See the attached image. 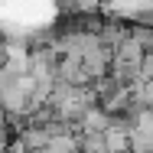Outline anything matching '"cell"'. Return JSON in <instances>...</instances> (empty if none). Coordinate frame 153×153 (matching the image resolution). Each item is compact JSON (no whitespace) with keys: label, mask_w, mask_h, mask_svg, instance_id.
I'll return each mask as SVG.
<instances>
[{"label":"cell","mask_w":153,"mask_h":153,"mask_svg":"<svg viewBox=\"0 0 153 153\" xmlns=\"http://www.w3.org/2000/svg\"><path fill=\"white\" fill-rule=\"evenodd\" d=\"M56 82L68 85V88H88V85H94L91 75L82 65V59H75V56H62L59 59V65H56Z\"/></svg>","instance_id":"6da1fadb"},{"label":"cell","mask_w":153,"mask_h":153,"mask_svg":"<svg viewBox=\"0 0 153 153\" xmlns=\"http://www.w3.org/2000/svg\"><path fill=\"white\" fill-rule=\"evenodd\" d=\"M108 127H111L108 111H104L101 104H91V108L82 114V121L75 124V137H82V134H108Z\"/></svg>","instance_id":"7a4b0ae2"},{"label":"cell","mask_w":153,"mask_h":153,"mask_svg":"<svg viewBox=\"0 0 153 153\" xmlns=\"http://www.w3.org/2000/svg\"><path fill=\"white\" fill-rule=\"evenodd\" d=\"M78 153H108L104 134H82L78 137Z\"/></svg>","instance_id":"3957f363"},{"label":"cell","mask_w":153,"mask_h":153,"mask_svg":"<svg viewBox=\"0 0 153 153\" xmlns=\"http://www.w3.org/2000/svg\"><path fill=\"white\" fill-rule=\"evenodd\" d=\"M7 62H10V42H7L3 36H0V72L7 68Z\"/></svg>","instance_id":"277c9868"}]
</instances>
